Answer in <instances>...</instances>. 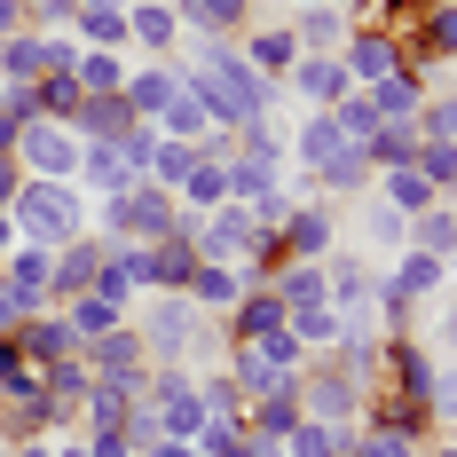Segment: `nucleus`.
I'll return each mask as SVG.
<instances>
[{"instance_id": "1", "label": "nucleus", "mask_w": 457, "mask_h": 457, "mask_svg": "<svg viewBox=\"0 0 457 457\" xmlns=\"http://www.w3.org/2000/svg\"><path fill=\"white\" fill-rule=\"evenodd\" d=\"M182 87L205 103V119H213V135H237V127H253V119H269V111H284V87L276 79H261L237 47H221L213 63H197V71H182Z\"/></svg>"}, {"instance_id": "2", "label": "nucleus", "mask_w": 457, "mask_h": 457, "mask_svg": "<svg viewBox=\"0 0 457 457\" xmlns=\"http://www.w3.org/2000/svg\"><path fill=\"white\" fill-rule=\"evenodd\" d=\"M87 228H95V237H111V245H158V237L182 228V197L158 189V182H127L119 197H95Z\"/></svg>"}, {"instance_id": "3", "label": "nucleus", "mask_w": 457, "mask_h": 457, "mask_svg": "<svg viewBox=\"0 0 457 457\" xmlns=\"http://www.w3.org/2000/svg\"><path fill=\"white\" fill-rule=\"evenodd\" d=\"M87 213H95V197L79 182H24V189H16V205H8L16 245H40V253L71 245V237L87 228Z\"/></svg>"}, {"instance_id": "4", "label": "nucleus", "mask_w": 457, "mask_h": 457, "mask_svg": "<svg viewBox=\"0 0 457 457\" xmlns=\"http://www.w3.org/2000/svg\"><path fill=\"white\" fill-rule=\"evenodd\" d=\"M135 339H142V363L150 370H166V363H182L189 355V339H197V300H189V292H142L135 300Z\"/></svg>"}, {"instance_id": "5", "label": "nucleus", "mask_w": 457, "mask_h": 457, "mask_svg": "<svg viewBox=\"0 0 457 457\" xmlns=\"http://www.w3.org/2000/svg\"><path fill=\"white\" fill-rule=\"evenodd\" d=\"M182 228H189V245H197V261L205 269H253V237L261 228L245 221V205H213V213H182Z\"/></svg>"}, {"instance_id": "6", "label": "nucleus", "mask_w": 457, "mask_h": 457, "mask_svg": "<svg viewBox=\"0 0 457 457\" xmlns=\"http://www.w3.org/2000/svg\"><path fill=\"white\" fill-rule=\"evenodd\" d=\"M79 150H87V142L71 135L63 119L16 127V166H24V182H79Z\"/></svg>"}, {"instance_id": "7", "label": "nucleus", "mask_w": 457, "mask_h": 457, "mask_svg": "<svg viewBox=\"0 0 457 457\" xmlns=\"http://www.w3.org/2000/svg\"><path fill=\"white\" fill-rule=\"evenodd\" d=\"M363 395L370 386H355V378L339 370V355H308V363H300V411L323 418V426H355V418H363Z\"/></svg>"}, {"instance_id": "8", "label": "nucleus", "mask_w": 457, "mask_h": 457, "mask_svg": "<svg viewBox=\"0 0 457 457\" xmlns=\"http://www.w3.org/2000/svg\"><path fill=\"white\" fill-rule=\"evenodd\" d=\"M339 237H347V213H339L331 197H292V213H284V228H276L284 261H323Z\"/></svg>"}, {"instance_id": "9", "label": "nucleus", "mask_w": 457, "mask_h": 457, "mask_svg": "<svg viewBox=\"0 0 457 457\" xmlns=\"http://www.w3.org/2000/svg\"><path fill=\"white\" fill-rule=\"evenodd\" d=\"M339 71L347 87H378V79H403L411 55H403V32H378V24H355L347 47H339Z\"/></svg>"}, {"instance_id": "10", "label": "nucleus", "mask_w": 457, "mask_h": 457, "mask_svg": "<svg viewBox=\"0 0 457 457\" xmlns=\"http://www.w3.org/2000/svg\"><path fill=\"white\" fill-rule=\"evenodd\" d=\"M403 55H411V71L457 63V0H426V8H418V24L403 32Z\"/></svg>"}, {"instance_id": "11", "label": "nucleus", "mask_w": 457, "mask_h": 457, "mask_svg": "<svg viewBox=\"0 0 457 457\" xmlns=\"http://www.w3.org/2000/svg\"><path fill=\"white\" fill-rule=\"evenodd\" d=\"M103 253H111V237H95V228H79L71 245H55V276H47V308H63V300L95 292V269H103Z\"/></svg>"}, {"instance_id": "12", "label": "nucleus", "mask_w": 457, "mask_h": 457, "mask_svg": "<svg viewBox=\"0 0 457 457\" xmlns=\"http://www.w3.org/2000/svg\"><path fill=\"white\" fill-rule=\"evenodd\" d=\"M127 47H142V63H174V47H182V8H174V0H127Z\"/></svg>"}, {"instance_id": "13", "label": "nucleus", "mask_w": 457, "mask_h": 457, "mask_svg": "<svg viewBox=\"0 0 457 457\" xmlns=\"http://www.w3.org/2000/svg\"><path fill=\"white\" fill-rule=\"evenodd\" d=\"M276 87L292 95L300 111H339V103L355 95V87H347V71H339V55H300V63H292Z\"/></svg>"}, {"instance_id": "14", "label": "nucleus", "mask_w": 457, "mask_h": 457, "mask_svg": "<svg viewBox=\"0 0 457 457\" xmlns=\"http://www.w3.org/2000/svg\"><path fill=\"white\" fill-rule=\"evenodd\" d=\"M95 292H103L111 308H127V316H135V300L150 292V245H111V253H103V269H95Z\"/></svg>"}, {"instance_id": "15", "label": "nucleus", "mask_w": 457, "mask_h": 457, "mask_svg": "<svg viewBox=\"0 0 457 457\" xmlns=\"http://www.w3.org/2000/svg\"><path fill=\"white\" fill-rule=\"evenodd\" d=\"M237 55H245L261 79H284V71L300 63V40H292V24H284V16H261V24H245V32H237Z\"/></svg>"}, {"instance_id": "16", "label": "nucleus", "mask_w": 457, "mask_h": 457, "mask_svg": "<svg viewBox=\"0 0 457 457\" xmlns=\"http://www.w3.org/2000/svg\"><path fill=\"white\" fill-rule=\"evenodd\" d=\"M16 355L47 370V363H63V355H79V331L63 323V308H32V316L16 323Z\"/></svg>"}, {"instance_id": "17", "label": "nucleus", "mask_w": 457, "mask_h": 457, "mask_svg": "<svg viewBox=\"0 0 457 457\" xmlns=\"http://www.w3.org/2000/svg\"><path fill=\"white\" fill-rule=\"evenodd\" d=\"M269 331H284V300H276L269 284H245V300L221 316V339L228 347H261Z\"/></svg>"}, {"instance_id": "18", "label": "nucleus", "mask_w": 457, "mask_h": 457, "mask_svg": "<svg viewBox=\"0 0 457 457\" xmlns=\"http://www.w3.org/2000/svg\"><path fill=\"white\" fill-rule=\"evenodd\" d=\"M363 434H403V442H434V418L418 411V403H403V395H386V386H370L363 395V418H355Z\"/></svg>"}, {"instance_id": "19", "label": "nucleus", "mask_w": 457, "mask_h": 457, "mask_svg": "<svg viewBox=\"0 0 457 457\" xmlns=\"http://www.w3.org/2000/svg\"><path fill=\"white\" fill-rule=\"evenodd\" d=\"M79 363H87L95 378H150V363H142V339H135V323H119V331L87 339V347H79Z\"/></svg>"}, {"instance_id": "20", "label": "nucleus", "mask_w": 457, "mask_h": 457, "mask_svg": "<svg viewBox=\"0 0 457 457\" xmlns=\"http://www.w3.org/2000/svg\"><path fill=\"white\" fill-rule=\"evenodd\" d=\"M182 8V32H205V40H237L245 24H261V0H174Z\"/></svg>"}, {"instance_id": "21", "label": "nucleus", "mask_w": 457, "mask_h": 457, "mask_svg": "<svg viewBox=\"0 0 457 457\" xmlns=\"http://www.w3.org/2000/svg\"><path fill=\"white\" fill-rule=\"evenodd\" d=\"M284 24H292L300 55H339V47H347V32H355V24H347V16H339L331 0H316V8H292Z\"/></svg>"}, {"instance_id": "22", "label": "nucleus", "mask_w": 457, "mask_h": 457, "mask_svg": "<svg viewBox=\"0 0 457 457\" xmlns=\"http://www.w3.org/2000/svg\"><path fill=\"white\" fill-rule=\"evenodd\" d=\"M355 237H363L378 261H395V253H411V213H395L378 197H355Z\"/></svg>"}, {"instance_id": "23", "label": "nucleus", "mask_w": 457, "mask_h": 457, "mask_svg": "<svg viewBox=\"0 0 457 457\" xmlns=\"http://www.w3.org/2000/svg\"><path fill=\"white\" fill-rule=\"evenodd\" d=\"M197 245H189V228H174V237H158L150 245V292H189L197 284Z\"/></svg>"}, {"instance_id": "24", "label": "nucleus", "mask_w": 457, "mask_h": 457, "mask_svg": "<svg viewBox=\"0 0 457 457\" xmlns=\"http://www.w3.org/2000/svg\"><path fill=\"white\" fill-rule=\"evenodd\" d=\"M79 142H119L127 127H135V111H127V95H79V111L63 119Z\"/></svg>"}, {"instance_id": "25", "label": "nucleus", "mask_w": 457, "mask_h": 457, "mask_svg": "<svg viewBox=\"0 0 457 457\" xmlns=\"http://www.w3.org/2000/svg\"><path fill=\"white\" fill-rule=\"evenodd\" d=\"M47 276H55V253H40V245H16V253L0 261V284H8L24 308H47Z\"/></svg>"}, {"instance_id": "26", "label": "nucleus", "mask_w": 457, "mask_h": 457, "mask_svg": "<svg viewBox=\"0 0 457 457\" xmlns=\"http://www.w3.org/2000/svg\"><path fill=\"white\" fill-rule=\"evenodd\" d=\"M300 378H284L276 395H261V403H245V434H261V442H284L292 426H300Z\"/></svg>"}, {"instance_id": "27", "label": "nucleus", "mask_w": 457, "mask_h": 457, "mask_svg": "<svg viewBox=\"0 0 457 457\" xmlns=\"http://www.w3.org/2000/svg\"><path fill=\"white\" fill-rule=\"evenodd\" d=\"M71 40L79 47H119V55H127V0H79Z\"/></svg>"}, {"instance_id": "28", "label": "nucleus", "mask_w": 457, "mask_h": 457, "mask_svg": "<svg viewBox=\"0 0 457 457\" xmlns=\"http://www.w3.org/2000/svg\"><path fill=\"white\" fill-rule=\"evenodd\" d=\"M174 87H182V71H174V63H135L119 95H127V111H135V119H158V111L174 103Z\"/></svg>"}, {"instance_id": "29", "label": "nucleus", "mask_w": 457, "mask_h": 457, "mask_svg": "<svg viewBox=\"0 0 457 457\" xmlns=\"http://www.w3.org/2000/svg\"><path fill=\"white\" fill-rule=\"evenodd\" d=\"M182 213H213V205H228V158H213V150H197V166L182 174Z\"/></svg>"}, {"instance_id": "30", "label": "nucleus", "mask_w": 457, "mask_h": 457, "mask_svg": "<svg viewBox=\"0 0 457 457\" xmlns=\"http://www.w3.org/2000/svg\"><path fill=\"white\" fill-rule=\"evenodd\" d=\"M355 150L370 158V174H386V166H411V158H418V127H411V119H378V127H370Z\"/></svg>"}, {"instance_id": "31", "label": "nucleus", "mask_w": 457, "mask_h": 457, "mask_svg": "<svg viewBox=\"0 0 457 457\" xmlns=\"http://www.w3.org/2000/svg\"><path fill=\"white\" fill-rule=\"evenodd\" d=\"M370 197H378V205H395V213H426V205H442V197H434V182H426V174H418V166H386V174H378V182H370Z\"/></svg>"}, {"instance_id": "32", "label": "nucleus", "mask_w": 457, "mask_h": 457, "mask_svg": "<svg viewBox=\"0 0 457 457\" xmlns=\"http://www.w3.org/2000/svg\"><path fill=\"white\" fill-rule=\"evenodd\" d=\"M426 87H434V71H403V79H378V87H355V95H363L378 119H418Z\"/></svg>"}, {"instance_id": "33", "label": "nucleus", "mask_w": 457, "mask_h": 457, "mask_svg": "<svg viewBox=\"0 0 457 457\" xmlns=\"http://www.w3.org/2000/svg\"><path fill=\"white\" fill-rule=\"evenodd\" d=\"M386 276H395V284H403V292H411V300H434V292H450V261H434V253H395V261H386Z\"/></svg>"}, {"instance_id": "34", "label": "nucleus", "mask_w": 457, "mask_h": 457, "mask_svg": "<svg viewBox=\"0 0 457 457\" xmlns=\"http://www.w3.org/2000/svg\"><path fill=\"white\" fill-rule=\"evenodd\" d=\"M0 79H8V87L47 79V32H8V40H0Z\"/></svg>"}, {"instance_id": "35", "label": "nucleus", "mask_w": 457, "mask_h": 457, "mask_svg": "<svg viewBox=\"0 0 457 457\" xmlns=\"http://www.w3.org/2000/svg\"><path fill=\"white\" fill-rule=\"evenodd\" d=\"M127 182H135V174H127L119 142H87V150H79V189H87V197H119Z\"/></svg>"}, {"instance_id": "36", "label": "nucleus", "mask_w": 457, "mask_h": 457, "mask_svg": "<svg viewBox=\"0 0 457 457\" xmlns=\"http://www.w3.org/2000/svg\"><path fill=\"white\" fill-rule=\"evenodd\" d=\"M150 127H158V135H166V142H197V150L213 142V119H205V103H197V95H189V87H174V103H166V111H158Z\"/></svg>"}, {"instance_id": "37", "label": "nucleus", "mask_w": 457, "mask_h": 457, "mask_svg": "<svg viewBox=\"0 0 457 457\" xmlns=\"http://www.w3.org/2000/svg\"><path fill=\"white\" fill-rule=\"evenodd\" d=\"M411 245L457 269V197H442V205H426V213H418V221H411Z\"/></svg>"}, {"instance_id": "38", "label": "nucleus", "mask_w": 457, "mask_h": 457, "mask_svg": "<svg viewBox=\"0 0 457 457\" xmlns=\"http://www.w3.org/2000/svg\"><path fill=\"white\" fill-rule=\"evenodd\" d=\"M127 71H135V63H127L119 47H79V63H71L79 95H119V87H127Z\"/></svg>"}, {"instance_id": "39", "label": "nucleus", "mask_w": 457, "mask_h": 457, "mask_svg": "<svg viewBox=\"0 0 457 457\" xmlns=\"http://www.w3.org/2000/svg\"><path fill=\"white\" fill-rule=\"evenodd\" d=\"M269 292L284 300V316H292V308H323V261H284V269L269 276Z\"/></svg>"}, {"instance_id": "40", "label": "nucleus", "mask_w": 457, "mask_h": 457, "mask_svg": "<svg viewBox=\"0 0 457 457\" xmlns=\"http://www.w3.org/2000/svg\"><path fill=\"white\" fill-rule=\"evenodd\" d=\"M418 142H457V87L434 71V87H426V103H418Z\"/></svg>"}, {"instance_id": "41", "label": "nucleus", "mask_w": 457, "mask_h": 457, "mask_svg": "<svg viewBox=\"0 0 457 457\" xmlns=\"http://www.w3.org/2000/svg\"><path fill=\"white\" fill-rule=\"evenodd\" d=\"M284 331H292V339H300L308 355H331V347L347 339V323L331 316V308H292V316H284Z\"/></svg>"}, {"instance_id": "42", "label": "nucleus", "mask_w": 457, "mask_h": 457, "mask_svg": "<svg viewBox=\"0 0 457 457\" xmlns=\"http://www.w3.org/2000/svg\"><path fill=\"white\" fill-rule=\"evenodd\" d=\"M63 323H71V331H79V347H87V339H103V331H119L127 308H111L103 292H79V300H63Z\"/></svg>"}, {"instance_id": "43", "label": "nucleus", "mask_w": 457, "mask_h": 457, "mask_svg": "<svg viewBox=\"0 0 457 457\" xmlns=\"http://www.w3.org/2000/svg\"><path fill=\"white\" fill-rule=\"evenodd\" d=\"M189 300H197V316H228V308L245 300V276H237V269H197Z\"/></svg>"}, {"instance_id": "44", "label": "nucleus", "mask_w": 457, "mask_h": 457, "mask_svg": "<svg viewBox=\"0 0 457 457\" xmlns=\"http://www.w3.org/2000/svg\"><path fill=\"white\" fill-rule=\"evenodd\" d=\"M411 166L434 182V197H457V142H418Z\"/></svg>"}, {"instance_id": "45", "label": "nucleus", "mask_w": 457, "mask_h": 457, "mask_svg": "<svg viewBox=\"0 0 457 457\" xmlns=\"http://www.w3.org/2000/svg\"><path fill=\"white\" fill-rule=\"evenodd\" d=\"M339 434H347V426H323V418H300V426L284 434V457H331V450H339Z\"/></svg>"}, {"instance_id": "46", "label": "nucleus", "mask_w": 457, "mask_h": 457, "mask_svg": "<svg viewBox=\"0 0 457 457\" xmlns=\"http://www.w3.org/2000/svg\"><path fill=\"white\" fill-rule=\"evenodd\" d=\"M426 316H434V339H426V347H434L442 363H457V284H450V292H434V300H426Z\"/></svg>"}, {"instance_id": "47", "label": "nucleus", "mask_w": 457, "mask_h": 457, "mask_svg": "<svg viewBox=\"0 0 457 457\" xmlns=\"http://www.w3.org/2000/svg\"><path fill=\"white\" fill-rule=\"evenodd\" d=\"M32 95H40V119H71V111H79V79H71V71L32 79Z\"/></svg>"}, {"instance_id": "48", "label": "nucleus", "mask_w": 457, "mask_h": 457, "mask_svg": "<svg viewBox=\"0 0 457 457\" xmlns=\"http://www.w3.org/2000/svg\"><path fill=\"white\" fill-rule=\"evenodd\" d=\"M119 434H127V450H150V442H166V426H158V403H127Z\"/></svg>"}, {"instance_id": "49", "label": "nucleus", "mask_w": 457, "mask_h": 457, "mask_svg": "<svg viewBox=\"0 0 457 457\" xmlns=\"http://www.w3.org/2000/svg\"><path fill=\"white\" fill-rule=\"evenodd\" d=\"M79 0H24V32H71Z\"/></svg>"}, {"instance_id": "50", "label": "nucleus", "mask_w": 457, "mask_h": 457, "mask_svg": "<svg viewBox=\"0 0 457 457\" xmlns=\"http://www.w3.org/2000/svg\"><path fill=\"white\" fill-rule=\"evenodd\" d=\"M363 434V426H355ZM426 442H403V434H363V457H418Z\"/></svg>"}, {"instance_id": "51", "label": "nucleus", "mask_w": 457, "mask_h": 457, "mask_svg": "<svg viewBox=\"0 0 457 457\" xmlns=\"http://www.w3.org/2000/svg\"><path fill=\"white\" fill-rule=\"evenodd\" d=\"M16 189H24V166H16V150H0V205H16Z\"/></svg>"}, {"instance_id": "52", "label": "nucleus", "mask_w": 457, "mask_h": 457, "mask_svg": "<svg viewBox=\"0 0 457 457\" xmlns=\"http://www.w3.org/2000/svg\"><path fill=\"white\" fill-rule=\"evenodd\" d=\"M8 32H24V0H0V40Z\"/></svg>"}, {"instance_id": "53", "label": "nucleus", "mask_w": 457, "mask_h": 457, "mask_svg": "<svg viewBox=\"0 0 457 457\" xmlns=\"http://www.w3.org/2000/svg\"><path fill=\"white\" fill-rule=\"evenodd\" d=\"M418 457H457V434H434V442H426Z\"/></svg>"}, {"instance_id": "54", "label": "nucleus", "mask_w": 457, "mask_h": 457, "mask_svg": "<svg viewBox=\"0 0 457 457\" xmlns=\"http://www.w3.org/2000/svg\"><path fill=\"white\" fill-rule=\"evenodd\" d=\"M16 253V221H8V205H0V261Z\"/></svg>"}, {"instance_id": "55", "label": "nucleus", "mask_w": 457, "mask_h": 457, "mask_svg": "<svg viewBox=\"0 0 457 457\" xmlns=\"http://www.w3.org/2000/svg\"><path fill=\"white\" fill-rule=\"evenodd\" d=\"M55 457H87V442L79 434H55Z\"/></svg>"}, {"instance_id": "56", "label": "nucleus", "mask_w": 457, "mask_h": 457, "mask_svg": "<svg viewBox=\"0 0 457 457\" xmlns=\"http://www.w3.org/2000/svg\"><path fill=\"white\" fill-rule=\"evenodd\" d=\"M331 457H363V434L347 426V434H339V450H331Z\"/></svg>"}, {"instance_id": "57", "label": "nucleus", "mask_w": 457, "mask_h": 457, "mask_svg": "<svg viewBox=\"0 0 457 457\" xmlns=\"http://www.w3.org/2000/svg\"><path fill=\"white\" fill-rule=\"evenodd\" d=\"M16 457H55V434L47 442H16Z\"/></svg>"}, {"instance_id": "58", "label": "nucleus", "mask_w": 457, "mask_h": 457, "mask_svg": "<svg viewBox=\"0 0 457 457\" xmlns=\"http://www.w3.org/2000/svg\"><path fill=\"white\" fill-rule=\"evenodd\" d=\"M0 150H16V127H8V111H0Z\"/></svg>"}, {"instance_id": "59", "label": "nucleus", "mask_w": 457, "mask_h": 457, "mask_svg": "<svg viewBox=\"0 0 457 457\" xmlns=\"http://www.w3.org/2000/svg\"><path fill=\"white\" fill-rule=\"evenodd\" d=\"M276 8H284V16H292V8H316V0H276Z\"/></svg>"}, {"instance_id": "60", "label": "nucleus", "mask_w": 457, "mask_h": 457, "mask_svg": "<svg viewBox=\"0 0 457 457\" xmlns=\"http://www.w3.org/2000/svg\"><path fill=\"white\" fill-rule=\"evenodd\" d=\"M331 8H339V16H355V8H363V0H331Z\"/></svg>"}, {"instance_id": "61", "label": "nucleus", "mask_w": 457, "mask_h": 457, "mask_svg": "<svg viewBox=\"0 0 457 457\" xmlns=\"http://www.w3.org/2000/svg\"><path fill=\"white\" fill-rule=\"evenodd\" d=\"M0 457H16V450H8V442H0Z\"/></svg>"}, {"instance_id": "62", "label": "nucleus", "mask_w": 457, "mask_h": 457, "mask_svg": "<svg viewBox=\"0 0 457 457\" xmlns=\"http://www.w3.org/2000/svg\"><path fill=\"white\" fill-rule=\"evenodd\" d=\"M135 457H142V450H135Z\"/></svg>"}]
</instances>
